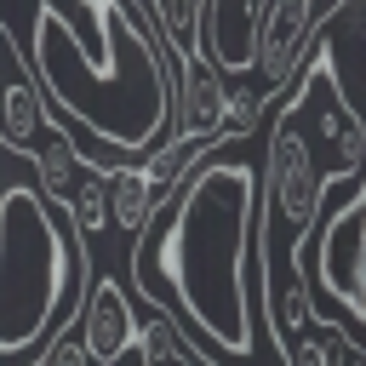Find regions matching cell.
<instances>
[{
	"label": "cell",
	"mask_w": 366,
	"mask_h": 366,
	"mask_svg": "<svg viewBox=\"0 0 366 366\" xmlns=\"http://www.w3.org/2000/svg\"><path fill=\"white\" fill-rule=\"evenodd\" d=\"M252 234H257V166L212 143L160 212L137 229L132 280L137 297L177 309L217 355L246 360L252 332Z\"/></svg>",
	"instance_id": "6da1fadb"
},
{
	"label": "cell",
	"mask_w": 366,
	"mask_h": 366,
	"mask_svg": "<svg viewBox=\"0 0 366 366\" xmlns=\"http://www.w3.org/2000/svg\"><path fill=\"white\" fill-rule=\"evenodd\" d=\"M86 234L34 183L0 189V360H34L74 320L86 292Z\"/></svg>",
	"instance_id": "7a4b0ae2"
},
{
	"label": "cell",
	"mask_w": 366,
	"mask_h": 366,
	"mask_svg": "<svg viewBox=\"0 0 366 366\" xmlns=\"http://www.w3.org/2000/svg\"><path fill=\"white\" fill-rule=\"evenodd\" d=\"M320 229V257H315V286L343 309L349 320H366V189L360 172H343V194H320L315 212Z\"/></svg>",
	"instance_id": "3957f363"
},
{
	"label": "cell",
	"mask_w": 366,
	"mask_h": 366,
	"mask_svg": "<svg viewBox=\"0 0 366 366\" xmlns=\"http://www.w3.org/2000/svg\"><path fill=\"white\" fill-rule=\"evenodd\" d=\"M343 11V0H257V29H252V69L263 74V92L280 97L286 80L297 74L309 40Z\"/></svg>",
	"instance_id": "277c9868"
},
{
	"label": "cell",
	"mask_w": 366,
	"mask_h": 366,
	"mask_svg": "<svg viewBox=\"0 0 366 366\" xmlns=\"http://www.w3.org/2000/svg\"><path fill=\"white\" fill-rule=\"evenodd\" d=\"M69 326H74L80 349L92 355V366H120L137 343V309L114 274H86V292H80Z\"/></svg>",
	"instance_id": "5b68a950"
},
{
	"label": "cell",
	"mask_w": 366,
	"mask_h": 366,
	"mask_svg": "<svg viewBox=\"0 0 366 366\" xmlns=\"http://www.w3.org/2000/svg\"><path fill=\"white\" fill-rule=\"evenodd\" d=\"M29 166H34V189L46 194V200H69V189H74V177H80V166H86V154H80V143H74V132L51 114L46 120V132H40V143L29 149Z\"/></svg>",
	"instance_id": "8992f818"
},
{
	"label": "cell",
	"mask_w": 366,
	"mask_h": 366,
	"mask_svg": "<svg viewBox=\"0 0 366 366\" xmlns=\"http://www.w3.org/2000/svg\"><path fill=\"white\" fill-rule=\"evenodd\" d=\"M280 355H286V366H366L360 343L332 320H309L292 343H280Z\"/></svg>",
	"instance_id": "52a82bcc"
},
{
	"label": "cell",
	"mask_w": 366,
	"mask_h": 366,
	"mask_svg": "<svg viewBox=\"0 0 366 366\" xmlns=\"http://www.w3.org/2000/svg\"><path fill=\"white\" fill-rule=\"evenodd\" d=\"M103 194H109V223L126 234H137L154 217V194H149L143 166H103Z\"/></svg>",
	"instance_id": "ba28073f"
},
{
	"label": "cell",
	"mask_w": 366,
	"mask_h": 366,
	"mask_svg": "<svg viewBox=\"0 0 366 366\" xmlns=\"http://www.w3.org/2000/svg\"><path fill=\"white\" fill-rule=\"evenodd\" d=\"M40 366H92V355L80 349V337H69V332H51V343L40 349Z\"/></svg>",
	"instance_id": "9c48e42d"
},
{
	"label": "cell",
	"mask_w": 366,
	"mask_h": 366,
	"mask_svg": "<svg viewBox=\"0 0 366 366\" xmlns=\"http://www.w3.org/2000/svg\"><path fill=\"white\" fill-rule=\"evenodd\" d=\"M11 69H23V57L11 51V34H6V23H0V80H6Z\"/></svg>",
	"instance_id": "30bf717a"
}]
</instances>
